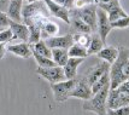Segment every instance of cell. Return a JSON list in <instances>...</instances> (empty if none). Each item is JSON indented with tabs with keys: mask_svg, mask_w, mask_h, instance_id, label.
<instances>
[{
	"mask_svg": "<svg viewBox=\"0 0 129 115\" xmlns=\"http://www.w3.org/2000/svg\"><path fill=\"white\" fill-rule=\"evenodd\" d=\"M7 52L21 58H29L30 56H33L31 45L29 42H18V44L7 45Z\"/></svg>",
	"mask_w": 129,
	"mask_h": 115,
	"instance_id": "cell-15",
	"label": "cell"
},
{
	"mask_svg": "<svg viewBox=\"0 0 129 115\" xmlns=\"http://www.w3.org/2000/svg\"><path fill=\"white\" fill-rule=\"evenodd\" d=\"M111 27L112 29H125L129 28V15L123 18H119L115 22H111Z\"/></svg>",
	"mask_w": 129,
	"mask_h": 115,
	"instance_id": "cell-28",
	"label": "cell"
},
{
	"mask_svg": "<svg viewBox=\"0 0 129 115\" xmlns=\"http://www.w3.org/2000/svg\"><path fill=\"white\" fill-rule=\"evenodd\" d=\"M92 97H93V92H92L89 84L87 82L86 76L82 75V76L77 78L76 85H75L73 91L70 92V98H79V99L88 101Z\"/></svg>",
	"mask_w": 129,
	"mask_h": 115,
	"instance_id": "cell-8",
	"label": "cell"
},
{
	"mask_svg": "<svg viewBox=\"0 0 129 115\" xmlns=\"http://www.w3.org/2000/svg\"><path fill=\"white\" fill-rule=\"evenodd\" d=\"M22 9H23V0H10L9 7L6 10L7 16L13 22L22 23Z\"/></svg>",
	"mask_w": 129,
	"mask_h": 115,
	"instance_id": "cell-17",
	"label": "cell"
},
{
	"mask_svg": "<svg viewBox=\"0 0 129 115\" xmlns=\"http://www.w3.org/2000/svg\"><path fill=\"white\" fill-rule=\"evenodd\" d=\"M36 74L40 75L41 78H44L46 81H48L51 85L67 80L65 75H64L63 67H58V65L51 67V68H40V67H38L36 68Z\"/></svg>",
	"mask_w": 129,
	"mask_h": 115,
	"instance_id": "cell-6",
	"label": "cell"
},
{
	"mask_svg": "<svg viewBox=\"0 0 129 115\" xmlns=\"http://www.w3.org/2000/svg\"><path fill=\"white\" fill-rule=\"evenodd\" d=\"M52 59L58 67H64L69 59V52L67 49H52Z\"/></svg>",
	"mask_w": 129,
	"mask_h": 115,
	"instance_id": "cell-21",
	"label": "cell"
},
{
	"mask_svg": "<svg viewBox=\"0 0 129 115\" xmlns=\"http://www.w3.org/2000/svg\"><path fill=\"white\" fill-rule=\"evenodd\" d=\"M96 10H98V5L96 4H90L81 9H73L69 10L70 16H76V17L81 18L86 24L89 26L92 29V33H96Z\"/></svg>",
	"mask_w": 129,
	"mask_h": 115,
	"instance_id": "cell-4",
	"label": "cell"
},
{
	"mask_svg": "<svg viewBox=\"0 0 129 115\" xmlns=\"http://www.w3.org/2000/svg\"><path fill=\"white\" fill-rule=\"evenodd\" d=\"M110 92V85H106L99 92L93 95V97L84 101L83 108L84 111H92L96 115H107V97Z\"/></svg>",
	"mask_w": 129,
	"mask_h": 115,
	"instance_id": "cell-3",
	"label": "cell"
},
{
	"mask_svg": "<svg viewBox=\"0 0 129 115\" xmlns=\"http://www.w3.org/2000/svg\"><path fill=\"white\" fill-rule=\"evenodd\" d=\"M10 0H0V12H6Z\"/></svg>",
	"mask_w": 129,
	"mask_h": 115,
	"instance_id": "cell-33",
	"label": "cell"
},
{
	"mask_svg": "<svg viewBox=\"0 0 129 115\" xmlns=\"http://www.w3.org/2000/svg\"><path fill=\"white\" fill-rule=\"evenodd\" d=\"M110 90L117 88L124 81L129 80V49L118 47L117 59L110 65Z\"/></svg>",
	"mask_w": 129,
	"mask_h": 115,
	"instance_id": "cell-1",
	"label": "cell"
},
{
	"mask_svg": "<svg viewBox=\"0 0 129 115\" xmlns=\"http://www.w3.org/2000/svg\"><path fill=\"white\" fill-rule=\"evenodd\" d=\"M107 115H129V105L119 107L116 109H107Z\"/></svg>",
	"mask_w": 129,
	"mask_h": 115,
	"instance_id": "cell-30",
	"label": "cell"
},
{
	"mask_svg": "<svg viewBox=\"0 0 129 115\" xmlns=\"http://www.w3.org/2000/svg\"><path fill=\"white\" fill-rule=\"evenodd\" d=\"M46 45L52 49H67L69 50L71 46L74 45V39H73V34H65V35H57V36H52L45 40Z\"/></svg>",
	"mask_w": 129,
	"mask_h": 115,
	"instance_id": "cell-13",
	"label": "cell"
},
{
	"mask_svg": "<svg viewBox=\"0 0 129 115\" xmlns=\"http://www.w3.org/2000/svg\"><path fill=\"white\" fill-rule=\"evenodd\" d=\"M50 11L46 4L40 0L35 3L23 4L22 9V19L27 26H39L42 28L44 23L50 19Z\"/></svg>",
	"mask_w": 129,
	"mask_h": 115,
	"instance_id": "cell-2",
	"label": "cell"
},
{
	"mask_svg": "<svg viewBox=\"0 0 129 115\" xmlns=\"http://www.w3.org/2000/svg\"><path fill=\"white\" fill-rule=\"evenodd\" d=\"M33 57L35 58V61L38 63V67H40V68H51V67L56 65V63L53 62L52 58L44 57V56H41V55H39V53H36L34 51H33Z\"/></svg>",
	"mask_w": 129,
	"mask_h": 115,
	"instance_id": "cell-26",
	"label": "cell"
},
{
	"mask_svg": "<svg viewBox=\"0 0 129 115\" xmlns=\"http://www.w3.org/2000/svg\"><path fill=\"white\" fill-rule=\"evenodd\" d=\"M76 81H77V78L60 81V82H57V84H52L51 88L53 92L54 101L58 103H63V102L68 101L70 98V92L73 91L75 85H76Z\"/></svg>",
	"mask_w": 129,
	"mask_h": 115,
	"instance_id": "cell-5",
	"label": "cell"
},
{
	"mask_svg": "<svg viewBox=\"0 0 129 115\" xmlns=\"http://www.w3.org/2000/svg\"><path fill=\"white\" fill-rule=\"evenodd\" d=\"M12 32V40H19L21 42H28L29 40V28L24 23H18L11 21L10 27Z\"/></svg>",
	"mask_w": 129,
	"mask_h": 115,
	"instance_id": "cell-14",
	"label": "cell"
},
{
	"mask_svg": "<svg viewBox=\"0 0 129 115\" xmlns=\"http://www.w3.org/2000/svg\"><path fill=\"white\" fill-rule=\"evenodd\" d=\"M96 33L99 34L100 39L103 40L104 44H106V39L110 32L112 30V27H111V22L109 19V16L107 13L104 10H101L100 7H98L96 10Z\"/></svg>",
	"mask_w": 129,
	"mask_h": 115,
	"instance_id": "cell-7",
	"label": "cell"
},
{
	"mask_svg": "<svg viewBox=\"0 0 129 115\" xmlns=\"http://www.w3.org/2000/svg\"><path fill=\"white\" fill-rule=\"evenodd\" d=\"M106 85H110V75H109V73L104 74L100 79H98V80H96L95 82L90 86L93 95H94V93H96V92H99L101 88H104Z\"/></svg>",
	"mask_w": 129,
	"mask_h": 115,
	"instance_id": "cell-27",
	"label": "cell"
},
{
	"mask_svg": "<svg viewBox=\"0 0 129 115\" xmlns=\"http://www.w3.org/2000/svg\"><path fill=\"white\" fill-rule=\"evenodd\" d=\"M42 1L47 6L50 15L62 19L63 22H65L67 24H70V13H69V10L67 7H64L63 5L56 3L54 0H42Z\"/></svg>",
	"mask_w": 129,
	"mask_h": 115,
	"instance_id": "cell-11",
	"label": "cell"
},
{
	"mask_svg": "<svg viewBox=\"0 0 129 115\" xmlns=\"http://www.w3.org/2000/svg\"><path fill=\"white\" fill-rule=\"evenodd\" d=\"M12 41V32L10 28H6V29H3L0 32V42L3 44H7Z\"/></svg>",
	"mask_w": 129,
	"mask_h": 115,
	"instance_id": "cell-29",
	"label": "cell"
},
{
	"mask_svg": "<svg viewBox=\"0 0 129 115\" xmlns=\"http://www.w3.org/2000/svg\"><path fill=\"white\" fill-rule=\"evenodd\" d=\"M98 7H100L101 10L107 13L110 22H115L119 18H123L128 16V13L123 10V7L119 4V0H112L106 4H98Z\"/></svg>",
	"mask_w": 129,
	"mask_h": 115,
	"instance_id": "cell-9",
	"label": "cell"
},
{
	"mask_svg": "<svg viewBox=\"0 0 129 115\" xmlns=\"http://www.w3.org/2000/svg\"><path fill=\"white\" fill-rule=\"evenodd\" d=\"M1 30H3V28H0V32H1Z\"/></svg>",
	"mask_w": 129,
	"mask_h": 115,
	"instance_id": "cell-37",
	"label": "cell"
},
{
	"mask_svg": "<svg viewBox=\"0 0 129 115\" xmlns=\"http://www.w3.org/2000/svg\"><path fill=\"white\" fill-rule=\"evenodd\" d=\"M68 52H69V57H74V58H87L88 57L87 49H84V47L77 45V44H74L68 50Z\"/></svg>",
	"mask_w": 129,
	"mask_h": 115,
	"instance_id": "cell-25",
	"label": "cell"
},
{
	"mask_svg": "<svg viewBox=\"0 0 129 115\" xmlns=\"http://www.w3.org/2000/svg\"><path fill=\"white\" fill-rule=\"evenodd\" d=\"M109 70H110V64L100 61L99 63H96L95 65H93L92 68H89V70L87 72V74H84V76L87 79V82L89 84V86H92L104 74L109 73Z\"/></svg>",
	"mask_w": 129,
	"mask_h": 115,
	"instance_id": "cell-12",
	"label": "cell"
},
{
	"mask_svg": "<svg viewBox=\"0 0 129 115\" xmlns=\"http://www.w3.org/2000/svg\"><path fill=\"white\" fill-rule=\"evenodd\" d=\"M58 34H59V26L54 21L48 19L44 23V26L41 28V39L42 40H46L52 36H57Z\"/></svg>",
	"mask_w": 129,
	"mask_h": 115,
	"instance_id": "cell-19",
	"label": "cell"
},
{
	"mask_svg": "<svg viewBox=\"0 0 129 115\" xmlns=\"http://www.w3.org/2000/svg\"><path fill=\"white\" fill-rule=\"evenodd\" d=\"M6 52H7V46H6V44L0 42V59H3V58L5 57Z\"/></svg>",
	"mask_w": 129,
	"mask_h": 115,
	"instance_id": "cell-34",
	"label": "cell"
},
{
	"mask_svg": "<svg viewBox=\"0 0 129 115\" xmlns=\"http://www.w3.org/2000/svg\"><path fill=\"white\" fill-rule=\"evenodd\" d=\"M86 58H74V57H69L67 64L63 67L64 70V75H65V79H75L77 78V72H79V67L84 62Z\"/></svg>",
	"mask_w": 129,
	"mask_h": 115,
	"instance_id": "cell-16",
	"label": "cell"
},
{
	"mask_svg": "<svg viewBox=\"0 0 129 115\" xmlns=\"http://www.w3.org/2000/svg\"><path fill=\"white\" fill-rule=\"evenodd\" d=\"M28 3H35V1H40V0H27Z\"/></svg>",
	"mask_w": 129,
	"mask_h": 115,
	"instance_id": "cell-36",
	"label": "cell"
},
{
	"mask_svg": "<svg viewBox=\"0 0 129 115\" xmlns=\"http://www.w3.org/2000/svg\"><path fill=\"white\" fill-rule=\"evenodd\" d=\"M10 23H11V19L7 16L6 12H0V28L6 29L10 27Z\"/></svg>",
	"mask_w": 129,
	"mask_h": 115,
	"instance_id": "cell-32",
	"label": "cell"
},
{
	"mask_svg": "<svg viewBox=\"0 0 129 115\" xmlns=\"http://www.w3.org/2000/svg\"><path fill=\"white\" fill-rule=\"evenodd\" d=\"M70 27L73 29L74 34L75 33H86V34H93L92 29L89 28L88 24L81 19V18L76 17V16H70Z\"/></svg>",
	"mask_w": 129,
	"mask_h": 115,
	"instance_id": "cell-20",
	"label": "cell"
},
{
	"mask_svg": "<svg viewBox=\"0 0 129 115\" xmlns=\"http://www.w3.org/2000/svg\"><path fill=\"white\" fill-rule=\"evenodd\" d=\"M98 58L103 61V62H106L110 65L117 59L118 57V47H115V46H104L101 49L99 53L96 55Z\"/></svg>",
	"mask_w": 129,
	"mask_h": 115,
	"instance_id": "cell-18",
	"label": "cell"
},
{
	"mask_svg": "<svg viewBox=\"0 0 129 115\" xmlns=\"http://www.w3.org/2000/svg\"><path fill=\"white\" fill-rule=\"evenodd\" d=\"M31 50H33L34 52H36V53L41 55V56H44V57L52 58V50L46 45L45 40H42V39H41L40 41H38L36 44L31 45Z\"/></svg>",
	"mask_w": 129,
	"mask_h": 115,
	"instance_id": "cell-23",
	"label": "cell"
},
{
	"mask_svg": "<svg viewBox=\"0 0 129 115\" xmlns=\"http://www.w3.org/2000/svg\"><path fill=\"white\" fill-rule=\"evenodd\" d=\"M105 46V44L103 42V40L100 39V36L98 33H93L92 34V40L89 42V46L87 47V53L88 56H94L98 55L99 51Z\"/></svg>",
	"mask_w": 129,
	"mask_h": 115,
	"instance_id": "cell-22",
	"label": "cell"
},
{
	"mask_svg": "<svg viewBox=\"0 0 129 115\" xmlns=\"http://www.w3.org/2000/svg\"><path fill=\"white\" fill-rule=\"evenodd\" d=\"M110 1H112V0H95L96 5L98 4H106V3H110Z\"/></svg>",
	"mask_w": 129,
	"mask_h": 115,
	"instance_id": "cell-35",
	"label": "cell"
},
{
	"mask_svg": "<svg viewBox=\"0 0 129 115\" xmlns=\"http://www.w3.org/2000/svg\"><path fill=\"white\" fill-rule=\"evenodd\" d=\"M124 105H129V93L119 91L118 88L110 90L107 97V109H116Z\"/></svg>",
	"mask_w": 129,
	"mask_h": 115,
	"instance_id": "cell-10",
	"label": "cell"
},
{
	"mask_svg": "<svg viewBox=\"0 0 129 115\" xmlns=\"http://www.w3.org/2000/svg\"><path fill=\"white\" fill-rule=\"evenodd\" d=\"M90 4H96L95 0H73V9H81Z\"/></svg>",
	"mask_w": 129,
	"mask_h": 115,
	"instance_id": "cell-31",
	"label": "cell"
},
{
	"mask_svg": "<svg viewBox=\"0 0 129 115\" xmlns=\"http://www.w3.org/2000/svg\"><path fill=\"white\" fill-rule=\"evenodd\" d=\"M74 44L82 46L84 49H87L89 46V42L92 40V34H86V33H75L73 34Z\"/></svg>",
	"mask_w": 129,
	"mask_h": 115,
	"instance_id": "cell-24",
	"label": "cell"
}]
</instances>
